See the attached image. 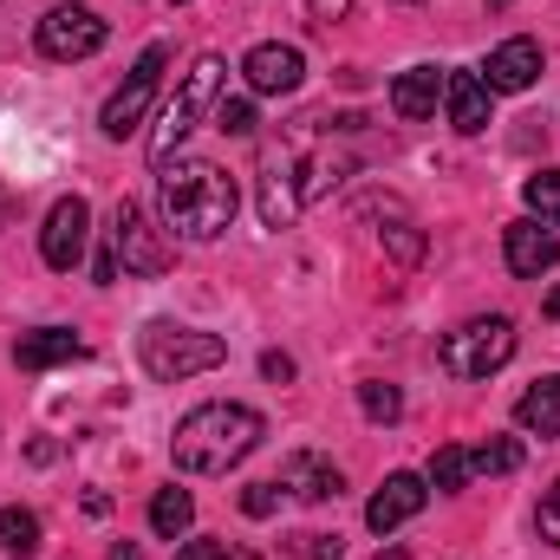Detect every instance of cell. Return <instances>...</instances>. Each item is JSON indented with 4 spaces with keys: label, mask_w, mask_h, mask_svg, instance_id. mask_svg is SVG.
<instances>
[{
    "label": "cell",
    "mask_w": 560,
    "mask_h": 560,
    "mask_svg": "<svg viewBox=\"0 0 560 560\" xmlns=\"http://www.w3.org/2000/svg\"><path fill=\"white\" fill-rule=\"evenodd\" d=\"M189 522H196V502H189V489H176V482H170V489H156V495H150V528H156L163 541H176Z\"/></svg>",
    "instance_id": "21"
},
{
    "label": "cell",
    "mask_w": 560,
    "mask_h": 560,
    "mask_svg": "<svg viewBox=\"0 0 560 560\" xmlns=\"http://www.w3.org/2000/svg\"><path fill=\"white\" fill-rule=\"evenodd\" d=\"M522 202L535 209V222H560V170H535L528 183H522Z\"/></svg>",
    "instance_id": "23"
},
{
    "label": "cell",
    "mask_w": 560,
    "mask_h": 560,
    "mask_svg": "<svg viewBox=\"0 0 560 560\" xmlns=\"http://www.w3.org/2000/svg\"><path fill=\"white\" fill-rule=\"evenodd\" d=\"M359 411H365L372 423H398V418H405V392L372 378V385H359Z\"/></svg>",
    "instance_id": "25"
},
{
    "label": "cell",
    "mask_w": 560,
    "mask_h": 560,
    "mask_svg": "<svg viewBox=\"0 0 560 560\" xmlns=\"http://www.w3.org/2000/svg\"><path fill=\"white\" fill-rule=\"evenodd\" d=\"M112 261L125 268V275H170V248L156 242V229L143 222L138 202H118V215H112Z\"/></svg>",
    "instance_id": "7"
},
{
    "label": "cell",
    "mask_w": 560,
    "mask_h": 560,
    "mask_svg": "<svg viewBox=\"0 0 560 560\" xmlns=\"http://www.w3.org/2000/svg\"><path fill=\"white\" fill-rule=\"evenodd\" d=\"M215 125H222L229 138H248V131H255V105H248V98H222V105H215Z\"/></svg>",
    "instance_id": "27"
},
{
    "label": "cell",
    "mask_w": 560,
    "mask_h": 560,
    "mask_svg": "<svg viewBox=\"0 0 560 560\" xmlns=\"http://www.w3.org/2000/svg\"><path fill=\"white\" fill-rule=\"evenodd\" d=\"M515 423L528 436H560V378H535L522 398H515Z\"/></svg>",
    "instance_id": "18"
},
{
    "label": "cell",
    "mask_w": 560,
    "mask_h": 560,
    "mask_svg": "<svg viewBox=\"0 0 560 560\" xmlns=\"http://www.w3.org/2000/svg\"><path fill=\"white\" fill-rule=\"evenodd\" d=\"M105 46V20L92 7H52L39 20V52L46 59H92Z\"/></svg>",
    "instance_id": "9"
},
{
    "label": "cell",
    "mask_w": 560,
    "mask_h": 560,
    "mask_svg": "<svg viewBox=\"0 0 560 560\" xmlns=\"http://www.w3.org/2000/svg\"><path fill=\"white\" fill-rule=\"evenodd\" d=\"M548 319H560V287L548 293Z\"/></svg>",
    "instance_id": "36"
},
{
    "label": "cell",
    "mask_w": 560,
    "mask_h": 560,
    "mask_svg": "<svg viewBox=\"0 0 560 560\" xmlns=\"http://www.w3.org/2000/svg\"><path fill=\"white\" fill-rule=\"evenodd\" d=\"M300 555L306 560H339L346 555V541H339V535H300Z\"/></svg>",
    "instance_id": "31"
},
{
    "label": "cell",
    "mask_w": 560,
    "mask_h": 560,
    "mask_svg": "<svg viewBox=\"0 0 560 560\" xmlns=\"http://www.w3.org/2000/svg\"><path fill=\"white\" fill-rule=\"evenodd\" d=\"M0 222H7V196H0Z\"/></svg>",
    "instance_id": "37"
},
{
    "label": "cell",
    "mask_w": 560,
    "mask_h": 560,
    "mask_svg": "<svg viewBox=\"0 0 560 560\" xmlns=\"http://www.w3.org/2000/svg\"><path fill=\"white\" fill-rule=\"evenodd\" d=\"M261 436H268V423H261V411H248V405H196L189 418L176 423L170 456H176L183 476H222V469H235Z\"/></svg>",
    "instance_id": "2"
},
{
    "label": "cell",
    "mask_w": 560,
    "mask_h": 560,
    "mask_svg": "<svg viewBox=\"0 0 560 560\" xmlns=\"http://www.w3.org/2000/svg\"><path fill=\"white\" fill-rule=\"evenodd\" d=\"M163 66H170V46H143V59L131 66V79L105 98V138H131L143 125V112H150V98H156V85H163Z\"/></svg>",
    "instance_id": "6"
},
{
    "label": "cell",
    "mask_w": 560,
    "mask_h": 560,
    "mask_svg": "<svg viewBox=\"0 0 560 560\" xmlns=\"http://www.w3.org/2000/svg\"><path fill=\"white\" fill-rule=\"evenodd\" d=\"M105 560H143V555H138V548H131V541H118V548H112V555H105Z\"/></svg>",
    "instance_id": "35"
},
{
    "label": "cell",
    "mask_w": 560,
    "mask_h": 560,
    "mask_svg": "<svg viewBox=\"0 0 560 560\" xmlns=\"http://www.w3.org/2000/svg\"><path fill=\"white\" fill-rule=\"evenodd\" d=\"M509 359H515V326H509L502 313L469 319V326L443 332V346H436V365H443L450 378H489V372H502Z\"/></svg>",
    "instance_id": "5"
},
{
    "label": "cell",
    "mask_w": 560,
    "mask_h": 560,
    "mask_svg": "<svg viewBox=\"0 0 560 560\" xmlns=\"http://www.w3.org/2000/svg\"><path fill=\"white\" fill-rule=\"evenodd\" d=\"M261 372H268L275 385H287V378H293V359H287V352H268V359H261Z\"/></svg>",
    "instance_id": "34"
},
{
    "label": "cell",
    "mask_w": 560,
    "mask_h": 560,
    "mask_svg": "<svg viewBox=\"0 0 560 560\" xmlns=\"http://www.w3.org/2000/svg\"><path fill=\"white\" fill-rule=\"evenodd\" d=\"M39 548H46V528H39V515H33V509H0V555L33 560Z\"/></svg>",
    "instance_id": "20"
},
{
    "label": "cell",
    "mask_w": 560,
    "mask_h": 560,
    "mask_svg": "<svg viewBox=\"0 0 560 560\" xmlns=\"http://www.w3.org/2000/svg\"><path fill=\"white\" fill-rule=\"evenodd\" d=\"M469 482V450H456V443H443L436 456H430V489H443V495H456Z\"/></svg>",
    "instance_id": "24"
},
{
    "label": "cell",
    "mask_w": 560,
    "mask_h": 560,
    "mask_svg": "<svg viewBox=\"0 0 560 560\" xmlns=\"http://www.w3.org/2000/svg\"><path fill=\"white\" fill-rule=\"evenodd\" d=\"M502 255H509V268L522 280H535V275H548L560 261V235L548 229V222H509V235H502Z\"/></svg>",
    "instance_id": "12"
},
{
    "label": "cell",
    "mask_w": 560,
    "mask_h": 560,
    "mask_svg": "<svg viewBox=\"0 0 560 560\" xmlns=\"http://www.w3.org/2000/svg\"><path fill=\"white\" fill-rule=\"evenodd\" d=\"M138 352H143V372L163 378V385H183L196 372H215L229 359V346L215 332H196V326H170V319H150L138 332Z\"/></svg>",
    "instance_id": "4"
},
{
    "label": "cell",
    "mask_w": 560,
    "mask_h": 560,
    "mask_svg": "<svg viewBox=\"0 0 560 560\" xmlns=\"http://www.w3.org/2000/svg\"><path fill=\"white\" fill-rule=\"evenodd\" d=\"M176 7H183V0H176Z\"/></svg>",
    "instance_id": "38"
},
{
    "label": "cell",
    "mask_w": 560,
    "mask_h": 560,
    "mask_svg": "<svg viewBox=\"0 0 560 560\" xmlns=\"http://www.w3.org/2000/svg\"><path fill=\"white\" fill-rule=\"evenodd\" d=\"M509 469H522V443L515 436H489V443L469 450V476H509Z\"/></svg>",
    "instance_id": "22"
},
{
    "label": "cell",
    "mask_w": 560,
    "mask_h": 560,
    "mask_svg": "<svg viewBox=\"0 0 560 560\" xmlns=\"http://www.w3.org/2000/svg\"><path fill=\"white\" fill-rule=\"evenodd\" d=\"M346 170H352L346 156H313V163H306V176H300V202H319V196H326Z\"/></svg>",
    "instance_id": "26"
},
{
    "label": "cell",
    "mask_w": 560,
    "mask_h": 560,
    "mask_svg": "<svg viewBox=\"0 0 560 560\" xmlns=\"http://www.w3.org/2000/svg\"><path fill=\"white\" fill-rule=\"evenodd\" d=\"M443 105H450V125L463 138L489 131V85H482V72H450L443 79Z\"/></svg>",
    "instance_id": "15"
},
{
    "label": "cell",
    "mask_w": 560,
    "mask_h": 560,
    "mask_svg": "<svg viewBox=\"0 0 560 560\" xmlns=\"http://www.w3.org/2000/svg\"><path fill=\"white\" fill-rule=\"evenodd\" d=\"M176 560H229V548H222V541H189Z\"/></svg>",
    "instance_id": "33"
},
{
    "label": "cell",
    "mask_w": 560,
    "mask_h": 560,
    "mask_svg": "<svg viewBox=\"0 0 560 560\" xmlns=\"http://www.w3.org/2000/svg\"><path fill=\"white\" fill-rule=\"evenodd\" d=\"M385 242H392V255H398L405 268H418V261H423V235L411 229V222H398V229H385Z\"/></svg>",
    "instance_id": "28"
},
{
    "label": "cell",
    "mask_w": 560,
    "mask_h": 560,
    "mask_svg": "<svg viewBox=\"0 0 560 560\" xmlns=\"http://www.w3.org/2000/svg\"><path fill=\"white\" fill-rule=\"evenodd\" d=\"M535 72H541V46L535 39H502L489 52V66H482V85L489 92H528Z\"/></svg>",
    "instance_id": "14"
},
{
    "label": "cell",
    "mask_w": 560,
    "mask_h": 560,
    "mask_svg": "<svg viewBox=\"0 0 560 560\" xmlns=\"http://www.w3.org/2000/svg\"><path fill=\"white\" fill-rule=\"evenodd\" d=\"M242 79H248V92H261V98H280V92H300V79H306V59H300V46H255L248 59H242Z\"/></svg>",
    "instance_id": "10"
},
{
    "label": "cell",
    "mask_w": 560,
    "mask_h": 560,
    "mask_svg": "<svg viewBox=\"0 0 560 560\" xmlns=\"http://www.w3.org/2000/svg\"><path fill=\"white\" fill-rule=\"evenodd\" d=\"M66 359H85L79 332H66V326H39V332H26L13 346V365L20 372H46V365H66Z\"/></svg>",
    "instance_id": "16"
},
{
    "label": "cell",
    "mask_w": 560,
    "mask_h": 560,
    "mask_svg": "<svg viewBox=\"0 0 560 560\" xmlns=\"http://www.w3.org/2000/svg\"><path fill=\"white\" fill-rule=\"evenodd\" d=\"M436 98H443V72H436V66H411V72H398V85H392V112H398L405 125H423V118L436 112Z\"/></svg>",
    "instance_id": "17"
},
{
    "label": "cell",
    "mask_w": 560,
    "mask_h": 560,
    "mask_svg": "<svg viewBox=\"0 0 560 560\" xmlns=\"http://www.w3.org/2000/svg\"><path fill=\"white\" fill-rule=\"evenodd\" d=\"M423 502H430V489H423V476L411 469H398V476H385V489L365 502V528L372 535H392V528H405L411 515H418Z\"/></svg>",
    "instance_id": "11"
},
{
    "label": "cell",
    "mask_w": 560,
    "mask_h": 560,
    "mask_svg": "<svg viewBox=\"0 0 560 560\" xmlns=\"http://www.w3.org/2000/svg\"><path fill=\"white\" fill-rule=\"evenodd\" d=\"M535 528H541V541H548V548H560V482L541 495V509H535Z\"/></svg>",
    "instance_id": "30"
},
{
    "label": "cell",
    "mask_w": 560,
    "mask_h": 560,
    "mask_svg": "<svg viewBox=\"0 0 560 560\" xmlns=\"http://www.w3.org/2000/svg\"><path fill=\"white\" fill-rule=\"evenodd\" d=\"M222 79H229V66H222V52H202L189 72H183V85L170 92V105H163V118H156V131H150V163L163 170L170 156H176V143L189 138L215 105H222Z\"/></svg>",
    "instance_id": "3"
},
{
    "label": "cell",
    "mask_w": 560,
    "mask_h": 560,
    "mask_svg": "<svg viewBox=\"0 0 560 560\" xmlns=\"http://www.w3.org/2000/svg\"><path fill=\"white\" fill-rule=\"evenodd\" d=\"M242 509H248L255 522H268L280 509V482H248V489H242Z\"/></svg>",
    "instance_id": "29"
},
{
    "label": "cell",
    "mask_w": 560,
    "mask_h": 560,
    "mask_svg": "<svg viewBox=\"0 0 560 560\" xmlns=\"http://www.w3.org/2000/svg\"><path fill=\"white\" fill-rule=\"evenodd\" d=\"M293 202H300V196H293L287 163L268 156V163H261V222H268V229H287V222H293Z\"/></svg>",
    "instance_id": "19"
},
{
    "label": "cell",
    "mask_w": 560,
    "mask_h": 560,
    "mask_svg": "<svg viewBox=\"0 0 560 560\" xmlns=\"http://www.w3.org/2000/svg\"><path fill=\"white\" fill-rule=\"evenodd\" d=\"M306 13H313L319 26H332V20H346V13H352V0H306Z\"/></svg>",
    "instance_id": "32"
},
{
    "label": "cell",
    "mask_w": 560,
    "mask_h": 560,
    "mask_svg": "<svg viewBox=\"0 0 560 560\" xmlns=\"http://www.w3.org/2000/svg\"><path fill=\"white\" fill-rule=\"evenodd\" d=\"M163 222L183 235V242H215L229 222H235V209H242V189H235V176L222 170V163H209V156H183V163H163Z\"/></svg>",
    "instance_id": "1"
},
{
    "label": "cell",
    "mask_w": 560,
    "mask_h": 560,
    "mask_svg": "<svg viewBox=\"0 0 560 560\" xmlns=\"http://www.w3.org/2000/svg\"><path fill=\"white\" fill-rule=\"evenodd\" d=\"M85 235H92V202H85V196H59L52 215H46V229H39V255H46V268L72 275V268L85 261Z\"/></svg>",
    "instance_id": "8"
},
{
    "label": "cell",
    "mask_w": 560,
    "mask_h": 560,
    "mask_svg": "<svg viewBox=\"0 0 560 560\" xmlns=\"http://www.w3.org/2000/svg\"><path fill=\"white\" fill-rule=\"evenodd\" d=\"M280 489H287V495H300V502H339V495H346V476H339L326 456L293 450V456L280 463Z\"/></svg>",
    "instance_id": "13"
}]
</instances>
